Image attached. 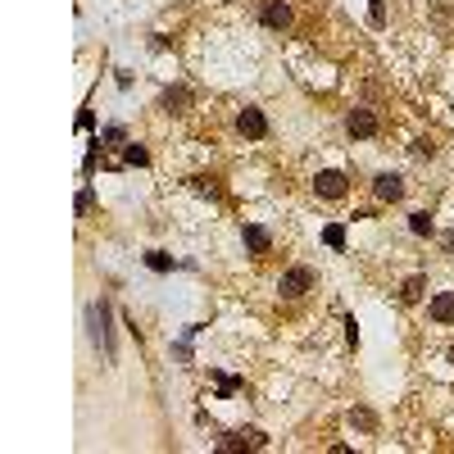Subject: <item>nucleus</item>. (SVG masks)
<instances>
[{
	"label": "nucleus",
	"mask_w": 454,
	"mask_h": 454,
	"mask_svg": "<svg viewBox=\"0 0 454 454\" xmlns=\"http://www.w3.org/2000/svg\"><path fill=\"white\" fill-rule=\"evenodd\" d=\"M318 287V273L309 264H296V268H287V273L277 277V291H282V300H300V296H309V291Z\"/></svg>",
	"instance_id": "obj_1"
},
{
	"label": "nucleus",
	"mask_w": 454,
	"mask_h": 454,
	"mask_svg": "<svg viewBox=\"0 0 454 454\" xmlns=\"http://www.w3.org/2000/svg\"><path fill=\"white\" fill-rule=\"evenodd\" d=\"M259 23H264V28H273V32H287L291 23H296V9H291V0H264Z\"/></svg>",
	"instance_id": "obj_2"
},
{
	"label": "nucleus",
	"mask_w": 454,
	"mask_h": 454,
	"mask_svg": "<svg viewBox=\"0 0 454 454\" xmlns=\"http://www.w3.org/2000/svg\"><path fill=\"white\" fill-rule=\"evenodd\" d=\"M346 132H350V137H359V141H368V137L382 132V118H377L373 109H350V114H346Z\"/></svg>",
	"instance_id": "obj_3"
},
{
	"label": "nucleus",
	"mask_w": 454,
	"mask_h": 454,
	"mask_svg": "<svg viewBox=\"0 0 454 454\" xmlns=\"http://www.w3.org/2000/svg\"><path fill=\"white\" fill-rule=\"evenodd\" d=\"M314 191L323 195V200H346L350 177H346V173H336V168H323V173L314 177Z\"/></svg>",
	"instance_id": "obj_4"
},
{
	"label": "nucleus",
	"mask_w": 454,
	"mask_h": 454,
	"mask_svg": "<svg viewBox=\"0 0 454 454\" xmlns=\"http://www.w3.org/2000/svg\"><path fill=\"white\" fill-rule=\"evenodd\" d=\"M237 132H241V137H250V141H264V137H268V118H264V109L245 105L241 114H237Z\"/></svg>",
	"instance_id": "obj_5"
},
{
	"label": "nucleus",
	"mask_w": 454,
	"mask_h": 454,
	"mask_svg": "<svg viewBox=\"0 0 454 454\" xmlns=\"http://www.w3.org/2000/svg\"><path fill=\"white\" fill-rule=\"evenodd\" d=\"M91 336H96V346H105V354H114V336H109V304L105 300L91 304Z\"/></svg>",
	"instance_id": "obj_6"
},
{
	"label": "nucleus",
	"mask_w": 454,
	"mask_h": 454,
	"mask_svg": "<svg viewBox=\"0 0 454 454\" xmlns=\"http://www.w3.org/2000/svg\"><path fill=\"white\" fill-rule=\"evenodd\" d=\"M373 195H377V200H386V205L404 200V177L400 173H377L373 177Z\"/></svg>",
	"instance_id": "obj_7"
},
{
	"label": "nucleus",
	"mask_w": 454,
	"mask_h": 454,
	"mask_svg": "<svg viewBox=\"0 0 454 454\" xmlns=\"http://www.w3.org/2000/svg\"><path fill=\"white\" fill-rule=\"evenodd\" d=\"M427 314H432V323H454V291H436L432 304H427Z\"/></svg>",
	"instance_id": "obj_8"
},
{
	"label": "nucleus",
	"mask_w": 454,
	"mask_h": 454,
	"mask_svg": "<svg viewBox=\"0 0 454 454\" xmlns=\"http://www.w3.org/2000/svg\"><path fill=\"white\" fill-rule=\"evenodd\" d=\"M241 445L259 450V445H264V432H254V427H245V432H237V436H227V440H223V450H241Z\"/></svg>",
	"instance_id": "obj_9"
},
{
	"label": "nucleus",
	"mask_w": 454,
	"mask_h": 454,
	"mask_svg": "<svg viewBox=\"0 0 454 454\" xmlns=\"http://www.w3.org/2000/svg\"><path fill=\"white\" fill-rule=\"evenodd\" d=\"M159 105H164L168 114H182V109L191 105V91H187V87H168V91H164V100H159Z\"/></svg>",
	"instance_id": "obj_10"
},
{
	"label": "nucleus",
	"mask_w": 454,
	"mask_h": 454,
	"mask_svg": "<svg viewBox=\"0 0 454 454\" xmlns=\"http://www.w3.org/2000/svg\"><path fill=\"white\" fill-rule=\"evenodd\" d=\"M241 237H245V250H250V254H268V245H273V241H268V232H264V227H245Z\"/></svg>",
	"instance_id": "obj_11"
},
{
	"label": "nucleus",
	"mask_w": 454,
	"mask_h": 454,
	"mask_svg": "<svg viewBox=\"0 0 454 454\" xmlns=\"http://www.w3.org/2000/svg\"><path fill=\"white\" fill-rule=\"evenodd\" d=\"M423 291H427V277H423V273H413V277L400 287V300H404V304H418V300H423Z\"/></svg>",
	"instance_id": "obj_12"
},
{
	"label": "nucleus",
	"mask_w": 454,
	"mask_h": 454,
	"mask_svg": "<svg viewBox=\"0 0 454 454\" xmlns=\"http://www.w3.org/2000/svg\"><path fill=\"white\" fill-rule=\"evenodd\" d=\"M409 232H413V237H432V214H409Z\"/></svg>",
	"instance_id": "obj_13"
},
{
	"label": "nucleus",
	"mask_w": 454,
	"mask_h": 454,
	"mask_svg": "<svg viewBox=\"0 0 454 454\" xmlns=\"http://www.w3.org/2000/svg\"><path fill=\"white\" fill-rule=\"evenodd\" d=\"M123 164L145 168V164H150V150H145V145H128V150H123Z\"/></svg>",
	"instance_id": "obj_14"
},
{
	"label": "nucleus",
	"mask_w": 454,
	"mask_h": 454,
	"mask_svg": "<svg viewBox=\"0 0 454 454\" xmlns=\"http://www.w3.org/2000/svg\"><path fill=\"white\" fill-rule=\"evenodd\" d=\"M145 264H150L155 273H168V268H173V259H168L164 250H150V254H145Z\"/></svg>",
	"instance_id": "obj_15"
},
{
	"label": "nucleus",
	"mask_w": 454,
	"mask_h": 454,
	"mask_svg": "<svg viewBox=\"0 0 454 454\" xmlns=\"http://www.w3.org/2000/svg\"><path fill=\"white\" fill-rule=\"evenodd\" d=\"M323 241L332 245V250H341V245H346V227H341V223H332V227L323 232Z\"/></svg>",
	"instance_id": "obj_16"
},
{
	"label": "nucleus",
	"mask_w": 454,
	"mask_h": 454,
	"mask_svg": "<svg viewBox=\"0 0 454 454\" xmlns=\"http://www.w3.org/2000/svg\"><path fill=\"white\" fill-rule=\"evenodd\" d=\"M409 150L418 155V159H432V155H436V141H432V137H418V141L409 145Z\"/></svg>",
	"instance_id": "obj_17"
},
{
	"label": "nucleus",
	"mask_w": 454,
	"mask_h": 454,
	"mask_svg": "<svg viewBox=\"0 0 454 454\" xmlns=\"http://www.w3.org/2000/svg\"><path fill=\"white\" fill-rule=\"evenodd\" d=\"M191 182H195V191H205V195H223L218 177H191Z\"/></svg>",
	"instance_id": "obj_18"
},
{
	"label": "nucleus",
	"mask_w": 454,
	"mask_h": 454,
	"mask_svg": "<svg viewBox=\"0 0 454 454\" xmlns=\"http://www.w3.org/2000/svg\"><path fill=\"white\" fill-rule=\"evenodd\" d=\"M368 23H373V28H382V23H386V5H382V0L368 5Z\"/></svg>",
	"instance_id": "obj_19"
},
{
	"label": "nucleus",
	"mask_w": 454,
	"mask_h": 454,
	"mask_svg": "<svg viewBox=\"0 0 454 454\" xmlns=\"http://www.w3.org/2000/svg\"><path fill=\"white\" fill-rule=\"evenodd\" d=\"M91 205H96V195H91V191H82V195H78V214H87Z\"/></svg>",
	"instance_id": "obj_20"
},
{
	"label": "nucleus",
	"mask_w": 454,
	"mask_h": 454,
	"mask_svg": "<svg viewBox=\"0 0 454 454\" xmlns=\"http://www.w3.org/2000/svg\"><path fill=\"white\" fill-rule=\"evenodd\" d=\"M346 341H350V346H359V327H354V318H346Z\"/></svg>",
	"instance_id": "obj_21"
},
{
	"label": "nucleus",
	"mask_w": 454,
	"mask_h": 454,
	"mask_svg": "<svg viewBox=\"0 0 454 454\" xmlns=\"http://www.w3.org/2000/svg\"><path fill=\"white\" fill-rule=\"evenodd\" d=\"M100 141H123V128H118V123H114V128H105V132H100Z\"/></svg>",
	"instance_id": "obj_22"
},
{
	"label": "nucleus",
	"mask_w": 454,
	"mask_h": 454,
	"mask_svg": "<svg viewBox=\"0 0 454 454\" xmlns=\"http://www.w3.org/2000/svg\"><path fill=\"white\" fill-rule=\"evenodd\" d=\"M450 363H454V346H450Z\"/></svg>",
	"instance_id": "obj_23"
}]
</instances>
